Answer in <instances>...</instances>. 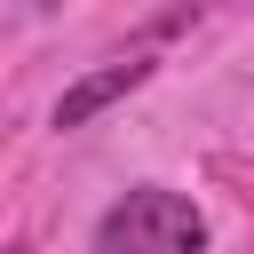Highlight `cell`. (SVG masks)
Listing matches in <instances>:
<instances>
[{"label": "cell", "instance_id": "1", "mask_svg": "<svg viewBox=\"0 0 254 254\" xmlns=\"http://www.w3.org/2000/svg\"><path fill=\"white\" fill-rule=\"evenodd\" d=\"M95 254H206V214L167 183H135L127 198L103 206Z\"/></svg>", "mask_w": 254, "mask_h": 254}, {"label": "cell", "instance_id": "2", "mask_svg": "<svg viewBox=\"0 0 254 254\" xmlns=\"http://www.w3.org/2000/svg\"><path fill=\"white\" fill-rule=\"evenodd\" d=\"M151 71H159L151 56H119V64H103V71H87V79H71V87L56 95V127L71 135V127H87V119H103V111H111L119 95H135V87H143Z\"/></svg>", "mask_w": 254, "mask_h": 254}]
</instances>
